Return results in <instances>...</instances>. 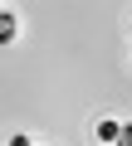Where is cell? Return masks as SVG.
<instances>
[{
    "label": "cell",
    "mask_w": 132,
    "mask_h": 146,
    "mask_svg": "<svg viewBox=\"0 0 132 146\" xmlns=\"http://www.w3.org/2000/svg\"><path fill=\"white\" fill-rule=\"evenodd\" d=\"M117 131H122V122H113V117H103V122L93 127V136H98L103 146H113V141H117Z\"/></svg>",
    "instance_id": "1"
},
{
    "label": "cell",
    "mask_w": 132,
    "mask_h": 146,
    "mask_svg": "<svg viewBox=\"0 0 132 146\" xmlns=\"http://www.w3.org/2000/svg\"><path fill=\"white\" fill-rule=\"evenodd\" d=\"M15 34H20V25H15V15H10V10H5V15H0V39H5V44H10V39H15Z\"/></svg>",
    "instance_id": "2"
},
{
    "label": "cell",
    "mask_w": 132,
    "mask_h": 146,
    "mask_svg": "<svg viewBox=\"0 0 132 146\" xmlns=\"http://www.w3.org/2000/svg\"><path fill=\"white\" fill-rule=\"evenodd\" d=\"M113 146H132V122H122V131H117V141Z\"/></svg>",
    "instance_id": "3"
},
{
    "label": "cell",
    "mask_w": 132,
    "mask_h": 146,
    "mask_svg": "<svg viewBox=\"0 0 132 146\" xmlns=\"http://www.w3.org/2000/svg\"><path fill=\"white\" fill-rule=\"evenodd\" d=\"M10 146H34V141H29L25 131H15V136H10Z\"/></svg>",
    "instance_id": "4"
}]
</instances>
